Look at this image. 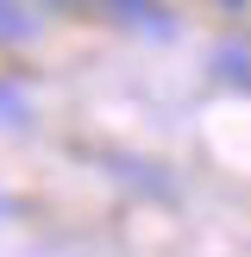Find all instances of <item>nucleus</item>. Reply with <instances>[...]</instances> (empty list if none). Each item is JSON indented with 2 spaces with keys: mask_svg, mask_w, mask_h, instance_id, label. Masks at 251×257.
<instances>
[{
  "mask_svg": "<svg viewBox=\"0 0 251 257\" xmlns=\"http://www.w3.org/2000/svg\"><path fill=\"white\" fill-rule=\"evenodd\" d=\"M57 7H69V0H57Z\"/></svg>",
  "mask_w": 251,
  "mask_h": 257,
  "instance_id": "nucleus-7",
  "label": "nucleus"
},
{
  "mask_svg": "<svg viewBox=\"0 0 251 257\" xmlns=\"http://www.w3.org/2000/svg\"><path fill=\"white\" fill-rule=\"evenodd\" d=\"M7 213H13V201H7V195H0V220H7Z\"/></svg>",
  "mask_w": 251,
  "mask_h": 257,
  "instance_id": "nucleus-5",
  "label": "nucleus"
},
{
  "mask_svg": "<svg viewBox=\"0 0 251 257\" xmlns=\"http://www.w3.org/2000/svg\"><path fill=\"white\" fill-rule=\"evenodd\" d=\"M0 125H32V100L13 82H0Z\"/></svg>",
  "mask_w": 251,
  "mask_h": 257,
  "instance_id": "nucleus-3",
  "label": "nucleus"
},
{
  "mask_svg": "<svg viewBox=\"0 0 251 257\" xmlns=\"http://www.w3.org/2000/svg\"><path fill=\"white\" fill-rule=\"evenodd\" d=\"M38 32V19L19 7V0H0V44H25V38Z\"/></svg>",
  "mask_w": 251,
  "mask_h": 257,
  "instance_id": "nucleus-2",
  "label": "nucleus"
},
{
  "mask_svg": "<svg viewBox=\"0 0 251 257\" xmlns=\"http://www.w3.org/2000/svg\"><path fill=\"white\" fill-rule=\"evenodd\" d=\"M226 7H251V0H226Z\"/></svg>",
  "mask_w": 251,
  "mask_h": 257,
  "instance_id": "nucleus-6",
  "label": "nucleus"
},
{
  "mask_svg": "<svg viewBox=\"0 0 251 257\" xmlns=\"http://www.w3.org/2000/svg\"><path fill=\"white\" fill-rule=\"evenodd\" d=\"M213 69H220L226 82L251 88V44H220V50H213Z\"/></svg>",
  "mask_w": 251,
  "mask_h": 257,
  "instance_id": "nucleus-1",
  "label": "nucleus"
},
{
  "mask_svg": "<svg viewBox=\"0 0 251 257\" xmlns=\"http://www.w3.org/2000/svg\"><path fill=\"white\" fill-rule=\"evenodd\" d=\"M100 7H113L119 19H151V13H157V0H100Z\"/></svg>",
  "mask_w": 251,
  "mask_h": 257,
  "instance_id": "nucleus-4",
  "label": "nucleus"
}]
</instances>
